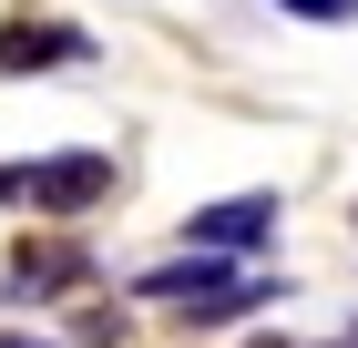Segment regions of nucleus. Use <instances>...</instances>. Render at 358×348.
Returning <instances> with one entry per match:
<instances>
[{
  "mask_svg": "<svg viewBox=\"0 0 358 348\" xmlns=\"http://www.w3.org/2000/svg\"><path fill=\"white\" fill-rule=\"evenodd\" d=\"M0 348H72V338H21V328H0Z\"/></svg>",
  "mask_w": 358,
  "mask_h": 348,
  "instance_id": "0eeeda50",
  "label": "nucleus"
},
{
  "mask_svg": "<svg viewBox=\"0 0 358 348\" xmlns=\"http://www.w3.org/2000/svg\"><path fill=\"white\" fill-rule=\"evenodd\" d=\"M92 277H103L92 246H72V236H21L10 267H0V297H10V307H41V297H72V287H92Z\"/></svg>",
  "mask_w": 358,
  "mask_h": 348,
  "instance_id": "f03ea898",
  "label": "nucleus"
},
{
  "mask_svg": "<svg viewBox=\"0 0 358 348\" xmlns=\"http://www.w3.org/2000/svg\"><path fill=\"white\" fill-rule=\"evenodd\" d=\"M348 348H358V328H348Z\"/></svg>",
  "mask_w": 358,
  "mask_h": 348,
  "instance_id": "1a4fd4ad",
  "label": "nucleus"
},
{
  "mask_svg": "<svg viewBox=\"0 0 358 348\" xmlns=\"http://www.w3.org/2000/svg\"><path fill=\"white\" fill-rule=\"evenodd\" d=\"M236 277H246V267H225V256H174V267H143V277H134V297H164L174 318H194V307H215Z\"/></svg>",
  "mask_w": 358,
  "mask_h": 348,
  "instance_id": "39448f33",
  "label": "nucleus"
},
{
  "mask_svg": "<svg viewBox=\"0 0 358 348\" xmlns=\"http://www.w3.org/2000/svg\"><path fill=\"white\" fill-rule=\"evenodd\" d=\"M10 205L21 215H92L113 195V154H41V164H10Z\"/></svg>",
  "mask_w": 358,
  "mask_h": 348,
  "instance_id": "f257e3e1",
  "label": "nucleus"
},
{
  "mask_svg": "<svg viewBox=\"0 0 358 348\" xmlns=\"http://www.w3.org/2000/svg\"><path fill=\"white\" fill-rule=\"evenodd\" d=\"M338 348H348V338H338Z\"/></svg>",
  "mask_w": 358,
  "mask_h": 348,
  "instance_id": "9d476101",
  "label": "nucleus"
},
{
  "mask_svg": "<svg viewBox=\"0 0 358 348\" xmlns=\"http://www.w3.org/2000/svg\"><path fill=\"white\" fill-rule=\"evenodd\" d=\"M276 195L256 185V195H215V205H194L185 215V256H225V267H236V256H256V246L276 236Z\"/></svg>",
  "mask_w": 358,
  "mask_h": 348,
  "instance_id": "7ed1b4c3",
  "label": "nucleus"
},
{
  "mask_svg": "<svg viewBox=\"0 0 358 348\" xmlns=\"http://www.w3.org/2000/svg\"><path fill=\"white\" fill-rule=\"evenodd\" d=\"M246 348H297V338H246Z\"/></svg>",
  "mask_w": 358,
  "mask_h": 348,
  "instance_id": "6e6552de",
  "label": "nucleus"
},
{
  "mask_svg": "<svg viewBox=\"0 0 358 348\" xmlns=\"http://www.w3.org/2000/svg\"><path fill=\"white\" fill-rule=\"evenodd\" d=\"M103 52L83 21H0V72H83V62Z\"/></svg>",
  "mask_w": 358,
  "mask_h": 348,
  "instance_id": "20e7f679",
  "label": "nucleus"
},
{
  "mask_svg": "<svg viewBox=\"0 0 358 348\" xmlns=\"http://www.w3.org/2000/svg\"><path fill=\"white\" fill-rule=\"evenodd\" d=\"M276 11H297V21H358V0H276Z\"/></svg>",
  "mask_w": 358,
  "mask_h": 348,
  "instance_id": "423d86ee",
  "label": "nucleus"
}]
</instances>
